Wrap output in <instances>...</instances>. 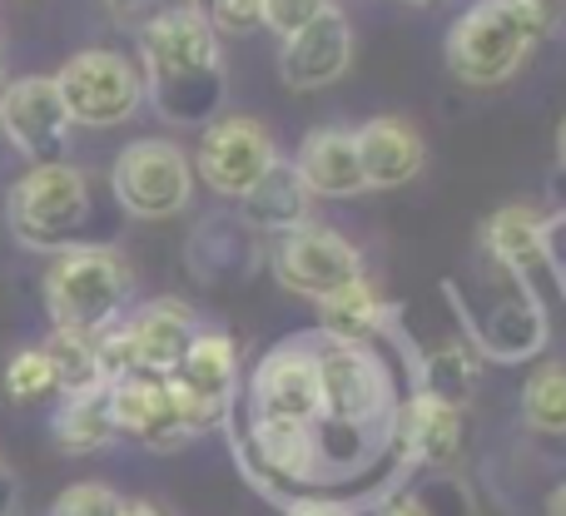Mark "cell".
Here are the masks:
<instances>
[{
  "label": "cell",
  "mask_w": 566,
  "mask_h": 516,
  "mask_svg": "<svg viewBox=\"0 0 566 516\" xmlns=\"http://www.w3.org/2000/svg\"><path fill=\"white\" fill-rule=\"evenodd\" d=\"M6 224L25 249H75L90 229V175L75 165H35L6 194Z\"/></svg>",
  "instance_id": "cell-4"
},
{
  "label": "cell",
  "mask_w": 566,
  "mask_h": 516,
  "mask_svg": "<svg viewBox=\"0 0 566 516\" xmlns=\"http://www.w3.org/2000/svg\"><path fill=\"white\" fill-rule=\"evenodd\" d=\"M40 352L50 358V372H55V392L70 398V392H90V388H109L105 372H99V352H95V333H70L55 328Z\"/></svg>",
  "instance_id": "cell-25"
},
{
  "label": "cell",
  "mask_w": 566,
  "mask_h": 516,
  "mask_svg": "<svg viewBox=\"0 0 566 516\" xmlns=\"http://www.w3.org/2000/svg\"><path fill=\"white\" fill-rule=\"evenodd\" d=\"M333 0H264V25L274 30V35H293L298 25H308L318 10H328Z\"/></svg>",
  "instance_id": "cell-30"
},
{
  "label": "cell",
  "mask_w": 566,
  "mask_h": 516,
  "mask_svg": "<svg viewBox=\"0 0 566 516\" xmlns=\"http://www.w3.org/2000/svg\"><path fill=\"white\" fill-rule=\"evenodd\" d=\"M135 293V268L99 244L60 249L55 263L45 268V308L55 328L70 333H99L125 313Z\"/></svg>",
  "instance_id": "cell-3"
},
{
  "label": "cell",
  "mask_w": 566,
  "mask_h": 516,
  "mask_svg": "<svg viewBox=\"0 0 566 516\" xmlns=\"http://www.w3.org/2000/svg\"><path fill=\"white\" fill-rule=\"evenodd\" d=\"M145 6H155V0H109V10H119V15H135Z\"/></svg>",
  "instance_id": "cell-36"
},
{
  "label": "cell",
  "mask_w": 566,
  "mask_h": 516,
  "mask_svg": "<svg viewBox=\"0 0 566 516\" xmlns=\"http://www.w3.org/2000/svg\"><path fill=\"white\" fill-rule=\"evenodd\" d=\"M264 249H259V234L244 224V219H205L189 239V273L199 283H244L249 273L259 268Z\"/></svg>",
  "instance_id": "cell-19"
},
{
  "label": "cell",
  "mask_w": 566,
  "mask_h": 516,
  "mask_svg": "<svg viewBox=\"0 0 566 516\" xmlns=\"http://www.w3.org/2000/svg\"><path fill=\"white\" fill-rule=\"evenodd\" d=\"M313 372H318V408L328 428L373 432L392 412V382L382 358L368 343H313Z\"/></svg>",
  "instance_id": "cell-6"
},
{
  "label": "cell",
  "mask_w": 566,
  "mask_h": 516,
  "mask_svg": "<svg viewBox=\"0 0 566 516\" xmlns=\"http://www.w3.org/2000/svg\"><path fill=\"white\" fill-rule=\"evenodd\" d=\"M382 516H432V507L422 497H398V502H388V507H382Z\"/></svg>",
  "instance_id": "cell-33"
},
{
  "label": "cell",
  "mask_w": 566,
  "mask_h": 516,
  "mask_svg": "<svg viewBox=\"0 0 566 516\" xmlns=\"http://www.w3.org/2000/svg\"><path fill=\"white\" fill-rule=\"evenodd\" d=\"M119 209L135 219H175L195 194V165L175 139H135L109 169Z\"/></svg>",
  "instance_id": "cell-8"
},
{
  "label": "cell",
  "mask_w": 566,
  "mask_h": 516,
  "mask_svg": "<svg viewBox=\"0 0 566 516\" xmlns=\"http://www.w3.org/2000/svg\"><path fill=\"white\" fill-rule=\"evenodd\" d=\"M557 165L566 169V115H562V125H557Z\"/></svg>",
  "instance_id": "cell-38"
},
{
  "label": "cell",
  "mask_w": 566,
  "mask_h": 516,
  "mask_svg": "<svg viewBox=\"0 0 566 516\" xmlns=\"http://www.w3.org/2000/svg\"><path fill=\"white\" fill-rule=\"evenodd\" d=\"M0 89H6V40H0Z\"/></svg>",
  "instance_id": "cell-39"
},
{
  "label": "cell",
  "mask_w": 566,
  "mask_h": 516,
  "mask_svg": "<svg viewBox=\"0 0 566 516\" xmlns=\"http://www.w3.org/2000/svg\"><path fill=\"white\" fill-rule=\"evenodd\" d=\"M0 129L30 165H60L70 145V115L50 75L6 80L0 89Z\"/></svg>",
  "instance_id": "cell-12"
},
{
  "label": "cell",
  "mask_w": 566,
  "mask_h": 516,
  "mask_svg": "<svg viewBox=\"0 0 566 516\" xmlns=\"http://www.w3.org/2000/svg\"><path fill=\"white\" fill-rule=\"evenodd\" d=\"M472 338L482 343V352L497 362H522L547 343V318H542V303L532 293L517 298H497V308H488L482 318H472Z\"/></svg>",
  "instance_id": "cell-20"
},
{
  "label": "cell",
  "mask_w": 566,
  "mask_h": 516,
  "mask_svg": "<svg viewBox=\"0 0 566 516\" xmlns=\"http://www.w3.org/2000/svg\"><path fill=\"white\" fill-rule=\"evenodd\" d=\"M557 0H478L448 30V70L472 89L502 85L557 30Z\"/></svg>",
  "instance_id": "cell-2"
},
{
  "label": "cell",
  "mask_w": 566,
  "mask_h": 516,
  "mask_svg": "<svg viewBox=\"0 0 566 516\" xmlns=\"http://www.w3.org/2000/svg\"><path fill=\"white\" fill-rule=\"evenodd\" d=\"M542 263L552 273H566V214L542 219Z\"/></svg>",
  "instance_id": "cell-31"
},
{
  "label": "cell",
  "mask_w": 566,
  "mask_h": 516,
  "mask_svg": "<svg viewBox=\"0 0 566 516\" xmlns=\"http://www.w3.org/2000/svg\"><path fill=\"white\" fill-rule=\"evenodd\" d=\"M547 516H566V482L557 492H552V502H547Z\"/></svg>",
  "instance_id": "cell-37"
},
{
  "label": "cell",
  "mask_w": 566,
  "mask_h": 516,
  "mask_svg": "<svg viewBox=\"0 0 566 516\" xmlns=\"http://www.w3.org/2000/svg\"><path fill=\"white\" fill-rule=\"evenodd\" d=\"M249 418L289 422V428H318V372H313V343H283L259 362L249 382Z\"/></svg>",
  "instance_id": "cell-13"
},
{
  "label": "cell",
  "mask_w": 566,
  "mask_h": 516,
  "mask_svg": "<svg viewBox=\"0 0 566 516\" xmlns=\"http://www.w3.org/2000/svg\"><path fill=\"white\" fill-rule=\"evenodd\" d=\"M169 392L179 402V418L189 422V432H205L224 418L229 398H234V382H239V348L234 338L224 333H195L189 352L179 358V368L169 372Z\"/></svg>",
  "instance_id": "cell-11"
},
{
  "label": "cell",
  "mask_w": 566,
  "mask_h": 516,
  "mask_svg": "<svg viewBox=\"0 0 566 516\" xmlns=\"http://www.w3.org/2000/svg\"><path fill=\"white\" fill-rule=\"evenodd\" d=\"M179 6H199V10H205V6H209V0H179Z\"/></svg>",
  "instance_id": "cell-40"
},
{
  "label": "cell",
  "mask_w": 566,
  "mask_h": 516,
  "mask_svg": "<svg viewBox=\"0 0 566 516\" xmlns=\"http://www.w3.org/2000/svg\"><path fill=\"white\" fill-rule=\"evenodd\" d=\"M119 432L109 418V388H90V392H70L55 412V442L65 452H99L109 447Z\"/></svg>",
  "instance_id": "cell-24"
},
{
  "label": "cell",
  "mask_w": 566,
  "mask_h": 516,
  "mask_svg": "<svg viewBox=\"0 0 566 516\" xmlns=\"http://www.w3.org/2000/svg\"><path fill=\"white\" fill-rule=\"evenodd\" d=\"M119 516H169V512L149 507V502H125V512H119Z\"/></svg>",
  "instance_id": "cell-35"
},
{
  "label": "cell",
  "mask_w": 566,
  "mask_h": 516,
  "mask_svg": "<svg viewBox=\"0 0 566 516\" xmlns=\"http://www.w3.org/2000/svg\"><path fill=\"white\" fill-rule=\"evenodd\" d=\"M0 388H6V398L15 402V408H30V402L50 398L55 392V372H50V358L40 348H20L15 358L6 362V378H0Z\"/></svg>",
  "instance_id": "cell-27"
},
{
  "label": "cell",
  "mask_w": 566,
  "mask_h": 516,
  "mask_svg": "<svg viewBox=\"0 0 566 516\" xmlns=\"http://www.w3.org/2000/svg\"><path fill=\"white\" fill-rule=\"evenodd\" d=\"M274 273L289 293L298 298H328L343 283L363 278V254L353 249V239H343L338 229L328 224H298L289 234H279L274 244Z\"/></svg>",
  "instance_id": "cell-10"
},
{
  "label": "cell",
  "mask_w": 566,
  "mask_h": 516,
  "mask_svg": "<svg viewBox=\"0 0 566 516\" xmlns=\"http://www.w3.org/2000/svg\"><path fill=\"white\" fill-rule=\"evenodd\" d=\"M353 135H358V165L368 189H402L408 179H418L422 159H428L422 135L398 115H378Z\"/></svg>",
  "instance_id": "cell-18"
},
{
  "label": "cell",
  "mask_w": 566,
  "mask_h": 516,
  "mask_svg": "<svg viewBox=\"0 0 566 516\" xmlns=\"http://www.w3.org/2000/svg\"><path fill=\"white\" fill-rule=\"evenodd\" d=\"M199 323L195 313L179 298H155L139 303L129 318H115L109 328L95 333V352H99V372L105 382L145 372V378H169L179 368V358L189 352Z\"/></svg>",
  "instance_id": "cell-5"
},
{
  "label": "cell",
  "mask_w": 566,
  "mask_h": 516,
  "mask_svg": "<svg viewBox=\"0 0 566 516\" xmlns=\"http://www.w3.org/2000/svg\"><path fill=\"white\" fill-rule=\"evenodd\" d=\"M119 512H125V497L115 487H99V482H75L50 507V516H119Z\"/></svg>",
  "instance_id": "cell-28"
},
{
  "label": "cell",
  "mask_w": 566,
  "mask_h": 516,
  "mask_svg": "<svg viewBox=\"0 0 566 516\" xmlns=\"http://www.w3.org/2000/svg\"><path fill=\"white\" fill-rule=\"evenodd\" d=\"M15 497H20V487H15V472L0 462V516H15Z\"/></svg>",
  "instance_id": "cell-32"
},
{
  "label": "cell",
  "mask_w": 566,
  "mask_h": 516,
  "mask_svg": "<svg viewBox=\"0 0 566 516\" xmlns=\"http://www.w3.org/2000/svg\"><path fill=\"white\" fill-rule=\"evenodd\" d=\"M402 447L422 467H452L468 447V418L458 402L438 398V392L418 388L402 402Z\"/></svg>",
  "instance_id": "cell-17"
},
{
  "label": "cell",
  "mask_w": 566,
  "mask_h": 516,
  "mask_svg": "<svg viewBox=\"0 0 566 516\" xmlns=\"http://www.w3.org/2000/svg\"><path fill=\"white\" fill-rule=\"evenodd\" d=\"M283 516H353V512L338 507V502H298V507H289Z\"/></svg>",
  "instance_id": "cell-34"
},
{
  "label": "cell",
  "mask_w": 566,
  "mask_h": 516,
  "mask_svg": "<svg viewBox=\"0 0 566 516\" xmlns=\"http://www.w3.org/2000/svg\"><path fill=\"white\" fill-rule=\"evenodd\" d=\"M139 80L145 99L169 125H214L224 105V55L199 6L155 10L139 30Z\"/></svg>",
  "instance_id": "cell-1"
},
{
  "label": "cell",
  "mask_w": 566,
  "mask_h": 516,
  "mask_svg": "<svg viewBox=\"0 0 566 516\" xmlns=\"http://www.w3.org/2000/svg\"><path fill=\"white\" fill-rule=\"evenodd\" d=\"M318 323H323V338L368 343L373 333L382 328V298L368 283V273L353 278V283H343V288L328 293V298H318Z\"/></svg>",
  "instance_id": "cell-23"
},
{
  "label": "cell",
  "mask_w": 566,
  "mask_h": 516,
  "mask_svg": "<svg viewBox=\"0 0 566 516\" xmlns=\"http://www.w3.org/2000/svg\"><path fill=\"white\" fill-rule=\"evenodd\" d=\"M65 99L70 125L85 129H115L125 119L139 115L145 105V80H139V65L119 50H80L60 65V75H50Z\"/></svg>",
  "instance_id": "cell-7"
},
{
  "label": "cell",
  "mask_w": 566,
  "mask_h": 516,
  "mask_svg": "<svg viewBox=\"0 0 566 516\" xmlns=\"http://www.w3.org/2000/svg\"><path fill=\"white\" fill-rule=\"evenodd\" d=\"M0 149H6V129H0Z\"/></svg>",
  "instance_id": "cell-42"
},
{
  "label": "cell",
  "mask_w": 566,
  "mask_h": 516,
  "mask_svg": "<svg viewBox=\"0 0 566 516\" xmlns=\"http://www.w3.org/2000/svg\"><path fill=\"white\" fill-rule=\"evenodd\" d=\"M348 65H353V25L338 6L318 10L308 25L283 35L279 45V75L289 89H328L333 80H343Z\"/></svg>",
  "instance_id": "cell-14"
},
{
  "label": "cell",
  "mask_w": 566,
  "mask_h": 516,
  "mask_svg": "<svg viewBox=\"0 0 566 516\" xmlns=\"http://www.w3.org/2000/svg\"><path fill=\"white\" fill-rule=\"evenodd\" d=\"M289 165H293V175L303 179V189H308L313 199H353V194L368 189L363 165H358V135L343 129V125L313 129Z\"/></svg>",
  "instance_id": "cell-16"
},
{
  "label": "cell",
  "mask_w": 566,
  "mask_h": 516,
  "mask_svg": "<svg viewBox=\"0 0 566 516\" xmlns=\"http://www.w3.org/2000/svg\"><path fill=\"white\" fill-rule=\"evenodd\" d=\"M313 214V194L303 189V179L293 175L289 159H279L244 199H239V219H244L254 234H289V229L308 224Z\"/></svg>",
  "instance_id": "cell-21"
},
{
  "label": "cell",
  "mask_w": 566,
  "mask_h": 516,
  "mask_svg": "<svg viewBox=\"0 0 566 516\" xmlns=\"http://www.w3.org/2000/svg\"><path fill=\"white\" fill-rule=\"evenodd\" d=\"M522 418L542 438H566V362H542L522 382Z\"/></svg>",
  "instance_id": "cell-26"
},
{
  "label": "cell",
  "mask_w": 566,
  "mask_h": 516,
  "mask_svg": "<svg viewBox=\"0 0 566 516\" xmlns=\"http://www.w3.org/2000/svg\"><path fill=\"white\" fill-rule=\"evenodd\" d=\"M205 15L214 35H254L264 25V0H209Z\"/></svg>",
  "instance_id": "cell-29"
},
{
  "label": "cell",
  "mask_w": 566,
  "mask_h": 516,
  "mask_svg": "<svg viewBox=\"0 0 566 516\" xmlns=\"http://www.w3.org/2000/svg\"><path fill=\"white\" fill-rule=\"evenodd\" d=\"M482 249L507 278L527 283L542 268V214L532 204H507L482 224Z\"/></svg>",
  "instance_id": "cell-22"
},
{
  "label": "cell",
  "mask_w": 566,
  "mask_h": 516,
  "mask_svg": "<svg viewBox=\"0 0 566 516\" xmlns=\"http://www.w3.org/2000/svg\"><path fill=\"white\" fill-rule=\"evenodd\" d=\"M109 418H115L119 438H135L155 452L185 447L195 432L179 418V402L169 392L165 378H145V372H129V378L109 382Z\"/></svg>",
  "instance_id": "cell-15"
},
{
  "label": "cell",
  "mask_w": 566,
  "mask_h": 516,
  "mask_svg": "<svg viewBox=\"0 0 566 516\" xmlns=\"http://www.w3.org/2000/svg\"><path fill=\"white\" fill-rule=\"evenodd\" d=\"M557 278H562V293H566V273H557Z\"/></svg>",
  "instance_id": "cell-41"
},
{
  "label": "cell",
  "mask_w": 566,
  "mask_h": 516,
  "mask_svg": "<svg viewBox=\"0 0 566 516\" xmlns=\"http://www.w3.org/2000/svg\"><path fill=\"white\" fill-rule=\"evenodd\" d=\"M279 159L283 155H279L274 135H269L259 119L229 115V119L205 125V135H199V155L189 159V165H195V175L205 179L219 199H244L249 189L279 165Z\"/></svg>",
  "instance_id": "cell-9"
}]
</instances>
